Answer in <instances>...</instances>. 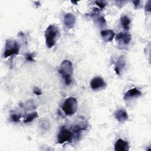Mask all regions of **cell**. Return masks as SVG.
<instances>
[{
	"instance_id": "cell-16",
	"label": "cell",
	"mask_w": 151,
	"mask_h": 151,
	"mask_svg": "<svg viewBox=\"0 0 151 151\" xmlns=\"http://www.w3.org/2000/svg\"><path fill=\"white\" fill-rule=\"evenodd\" d=\"M37 117H38V113H37V111L32 112V113L27 115V116L25 117V120H24V122L25 123H29V122H32L33 120H34Z\"/></svg>"
},
{
	"instance_id": "cell-19",
	"label": "cell",
	"mask_w": 151,
	"mask_h": 151,
	"mask_svg": "<svg viewBox=\"0 0 151 151\" xmlns=\"http://www.w3.org/2000/svg\"><path fill=\"white\" fill-rule=\"evenodd\" d=\"M97 23L100 27H104L106 25V21L103 17H100L97 19Z\"/></svg>"
},
{
	"instance_id": "cell-9",
	"label": "cell",
	"mask_w": 151,
	"mask_h": 151,
	"mask_svg": "<svg viewBox=\"0 0 151 151\" xmlns=\"http://www.w3.org/2000/svg\"><path fill=\"white\" fill-rule=\"evenodd\" d=\"M132 39V36L129 33L120 32L116 35V40L120 43H123L124 45L129 44Z\"/></svg>"
},
{
	"instance_id": "cell-7",
	"label": "cell",
	"mask_w": 151,
	"mask_h": 151,
	"mask_svg": "<svg viewBox=\"0 0 151 151\" xmlns=\"http://www.w3.org/2000/svg\"><path fill=\"white\" fill-rule=\"evenodd\" d=\"M90 87L93 90H98L104 88L107 86V84L104 80L100 77H96L93 78L90 81Z\"/></svg>"
},
{
	"instance_id": "cell-3",
	"label": "cell",
	"mask_w": 151,
	"mask_h": 151,
	"mask_svg": "<svg viewBox=\"0 0 151 151\" xmlns=\"http://www.w3.org/2000/svg\"><path fill=\"white\" fill-rule=\"evenodd\" d=\"M77 101L74 97H68L64 102L62 106V110L66 115L72 116L77 111Z\"/></svg>"
},
{
	"instance_id": "cell-6",
	"label": "cell",
	"mask_w": 151,
	"mask_h": 151,
	"mask_svg": "<svg viewBox=\"0 0 151 151\" xmlns=\"http://www.w3.org/2000/svg\"><path fill=\"white\" fill-rule=\"evenodd\" d=\"M87 127V123L86 122L85 119L83 118H79L76 123H74L71 126V130L76 133H78L82 130H84Z\"/></svg>"
},
{
	"instance_id": "cell-5",
	"label": "cell",
	"mask_w": 151,
	"mask_h": 151,
	"mask_svg": "<svg viewBox=\"0 0 151 151\" xmlns=\"http://www.w3.org/2000/svg\"><path fill=\"white\" fill-rule=\"evenodd\" d=\"M73 139L71 132L65 127H62L57 136L58 143L63 144L67 142H71Z\"/></svg>"
},
{
	"instance_id": "cell-2",
	"label": "cell",
	"mask_w": 151,
	"mask_h": 151,
	"mask_svg": "<svg viewBox=\"0 0 151 151\" xmlns=\"http://www.w3.org/2000/svg\"><path fill=\"white\" fill-rule=\"evenodd\" d=\"M58 32V29L55 25H50L45 29L44 36L45 44L48 48H52L55 42V38Z\"/></svg>"
},
{
	"instance_id": "cell-21",
	"label": "cell",
	"mask_w": 151,
	"mask_h": 151,
	"mask_svg": "<svg viewBox=\"0 0 151 151\" xmlns=\"http://www.w3.org/2000/svg\"><path fill=\"white\" fill-rule=\"evenodd\" d=\"M150 4H151V1H148L145 5V9L146 11L150 12V9H151V6H150Z\"/></svg>"
},
{
	"instance_id": "cell-15",
	"label": "cell",
	"mask_w": 151,
	"mask_h": 151,
	"mask_svg": "<svg viewBox=\"0 0 151 151\" xmlns=\"http://www.w3.org/2000/svg\"><path fill=\"white\" fill-rule=\"evenodd\" d=\"M120 22H121L122 26L123 27V28L124 29L128 30L129 29L130 20L127 16H126V15L122 16V17L120 18Z\"/></svg>"
},
{
	"instance_id": "cell-10",
	"label": "cell",
	"mask_w": 151,
	"mask_h": 151,
	"mask_svg": "<svg viewBox=\"0 0 151 151\" xmlns=\"http://www.w3.org/2000/svg\"><path fill=\"white\" fill-rule=\"evenodd\" d=\"M114 149L116 151H127L129 149V143L122 139H119L115 143Z\"/></svg>"
},
{
	"instance_id": "cell-13",
	"label": "cell",
	"mask_w": 151,
	"mask_h": 151,
	"mask_svg": "<svg viewBox=\"0 0 151 151\" xmlns=\"http://www.w3.org/2000/svg\"><path fill=\"white\" fill-rule=\"evenodd\" d=\"M142 94V92L138 90L137 88H133L128 90L125 94L123 97V99L125 100H127L130 99L133 97H137L140 96Z\"/></svg>"
},
{
	"instance_id": "cell-4",
	"label": "cell",
	"mask_w": 151,
	"mask_h": 151,
	"mask_svg": "<svg viewBox=\"0 0 151 151\" xmlns=\"http://www.w3.org/2000/svg\"><path fill=\"white\" fill-rule=\"evenodd\" d=\"M19 51V45L16 41L6 40L5 45V50L4 51L3 56L4 58L17 55Z\"/></svg>"
},
{
	"instance_id": "cell-11",
	"label": "cell",
	"mask_w": 151,
	"mask_h": 151,
	"mask_svg": "<svg viewBox=\"0 0 151 151\" xmlns=\"http://www.w3.org/2000/svg\"><path fill=\"white\" fill-rule=\"evenodd\" d=\"M76 18L71 13H67L64 17V25L68 29L72 28L75 24Z\"/></svg>"
},
{
	"instance_id": "cell-23",
	"label": "cell",
	"mask_w": 151,
	"mask_h": 151,
	"mask_svg": "<svg viewBox=\"0 0 151 151\" xmlns=\"http://www.w3.org/2000/svg\"><path fill=\"white\" fill-rule=\"evenodd\" d=\"M133 3L134 4V8L136 9H138L140 7V1H133Z\"/></svg>"
},
{
	"instance_id": "cell-18",
	"label": "cell",
	"mask_w": 151,
	"mask_h": 151,
	"mask_svg": "<svg viewBox=\"0 0 151 151\" xmlns=\"http://www.w3.org/2000/svg\"><path fill=\"white\" fill-rule=\"evenodd\" d=\"M34 56H35V54L34 52L26 53L25 55V58L26 61H27L34 62V61H35Z\"/></svg>"
},
{
	"instance_id": "cell-8",
	"label": "cell",
	"mask_w": 151,
	"mask_h": 151,
	"mask_svg": "<svg viewBox=\"0 0 151 151\" xmlns=\"http://www.w3.org/2000/svg\"><path fill=\"white\" fill-rule=\"evenodd\" d=\"M126 65V60L124 55L120 56L114 64V71L117 76H119Z\"/></svg>"
},
{
	"instance_id": "cell-17",
	"label": "cell",
	"mask_w": 151,
	"mask_h": 151,
	"mask_svg": "<svg viewBox=\"0 0 151 151\" xmlns=\"http://www.w3.org/2000/svg\"><path fill=\"white\" fill-rule=\"evenodd\" d=\"M21 117V115L20 114L13 113V114H12L11 115L10 119H11V120L12 122L17 123V122H19Z\"/></svg>"
},
{
	"instance_id": "cell-14",
	"label": "cell",
	"mask_w": 151,
	"mask_h": 151,
	"mask_svg": "<svg viewBox=\"0 0 151 151\" xmlns=\"http://www.w3.org/2000/svg\"><path fill=\"white\" fill-rule=\"evenodd\" d=\"M114 115L116 120L119 122H124L126 121L129 118V116L126 111L124 109H120L116 110L114 112Z\"/></svg>"
},
{
	"instance_id": "cell-12",
	"label": "cell",
	"mask_w": 151,
	"mask_h": 151,
	"mask_svg": "<svg viewBox=\"0 0 151 151\" xmlns=\"http://www.w3.org/2000/svg\"><path fill=\"white\" fill-rule=\"evenodd\" d=\"M100 35L103 40L104 42H107L111 41L113 40L115 36V33L111 29H104L100 32Z\"/></svg>"
},
{
	"instance_id": "cell-1",
	"label": "cell",
	"mask_w": 151,
	"mask_h": 151,
	"mask_svg": "<svg viewBox=\"0 0 151 151\" xmlns=\"http://www.w3.org/2000/svg\"><path fill=\"white\" fill-rule=\"evenodd\" d=\"M58 71L64 80L65 84L70 85L72 81L73 67L72 63L68 60H65L60 64Z\"/></svg>"
},
{
	"instance_id": "cell-20",
	"label": "cell",
	"mask_w": 151,
	"mask_h": 151,
	"mask_svg": "<svg viewBox=\"0 0 151 151\" xmlns=\"http://www.w3.org/2000/svg\"><path fill=\"white\" fill-rule=\"evenodd\" d=\"M95 3H96V4L97 5L99 6V8H100L101 9L104 8L106 6V2L103 1H96L95 2Z\"/></svg>"
},
{
	"instance_id": "cell-22",
	"label": "cell",
	"mask_w": 151,
	"mask_h": 151,
	"mask_svg": "<svg viewBox=\"0 0 151 151\" xmlns=\"http://www.w3.org/2000/svg\"><path fill=\"white\" fill-rule=\"evenodd\" d=\"M34 93L35 94H36L37 96H40V95H41L42 92H41L40 89H39L37 87H35L34 89Z\"/></svg>"
}]
</instances>
